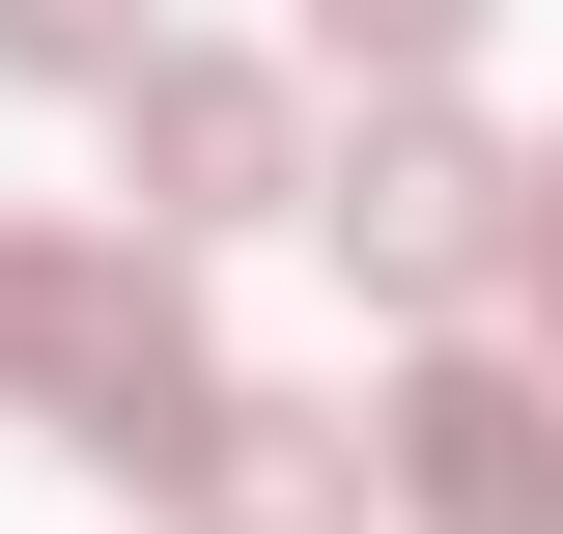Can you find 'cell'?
Listing matches in <instances>:
<instances>
[{
  "label": "cell",
  "mask_w": 563,
  "mask_h": 534,
  "mask_svg": "<svg viewBox=\"0 0 563 534\" xmlns=\"http://www.w3.org/2000/svg\"><path fill=\"white\" fill-rule=\"evenodd\" d=\"M0 422H57L85 478H198V422H225V337H198V281H169V225H0Z\"/></svg>",
  "instance_id": "cell-1"
},
{
  "label": "cell",
  "mask_w": 563,
  "mask_h": 534,
  "mask_svg": "<svg viewBox=\"0 0 563 534\" xmlns=\"http://www.w3.org/2000/svg\"><path fill=\"white\" fill-rule=\"evenodd\" d=\"M310 225L366 254V310H479V281L536 254V169H507V141L451 113V85H366V141L310 169Z\"/></svg>",
  "instance_id": "cell-2"
},
{
  "label": "cell",
  "mask_w": 563,
  "mask_h": 534,
  "mask_svg": "<svg viewBox=\"0 0 563 534\" xmlns=\"http://www.w3.org/2000/svg\"><path fill=\"white\" fill-rule=\"evenodd\" d=\"M113 169H141L169 254H225V225H310L339 141H310V85H282V57H141V85H113Z\"/></svg>",
  "instance_id": "cell-3"
},
{
  "label": "cell",
  "mask_w": 563,
  "mask_h": 534,
  "mask_svg": "<svg viewBox=\"0 0 563 534\" xmlns=\"http://www.w3.org/2000/svg\"><path fill=\"white\" fill-rule=\"evenodd\" d=\"M395 507L422 534H563V366H507V337L395 366Z\"/></svg>",
  "instance_id": "cell-4"
},
{
  "label": "cell",
  "mask_w": 563,
  "mask_h": 534,
  "mask_svg": "<svg viewBox=\"0 0 563 534\" xmlns=\"http://www.w3.org/2000/svg\"><path fill=\"white\" fill-rule=\"evenodd\" d=\"M366 478H395V422H282V394H225L169 507H198V534H366Z\"/></svg>",
  "instance_id": "cell-5"
},
{
  "label": "cell",
  "mask_w": 563,
  "mask_h": 534,
  "mask_svg": "<svg viewBox=\"0 0 563 534\" xmlns=\"http://www.w3.org/2000/svg\"><path fill=\"white\" fill-rule=\"evenodd\" d=\"M479 57V0H310V85H451Z\"/></svg>",
  "instance_id": "cell-6"
},
{
  "label": "cell",
  "mask_w": 563,
  "mask_h": 534,
  "mask_svg": "<svg viewBox=\"0 0 563 534\" xmlns=\"http://www.w3.org/2000/svg\"><path fill=\"white\" fill-rule=\"evenodd\" d=\"M141 57H169V29H141V0H0V85H85V113H113Z\"/></svg>",
  "instance_id": "cell-7"
},
{
  "label": "cell",
  "mask_w": 563,
  "mask_h": 534,
  "mask_svg": "<svg viewBox=\"0 0 563 534\" xmlns=\"http://www.w3.org/2000/svg\"><path fill=\"white\" fill-rule=\"evenodd\" d=\"M507 281H536V337H563V141H536V254H507Z\"/></svg>",
  "instance_id": "cell-8"
}]
</instances>
